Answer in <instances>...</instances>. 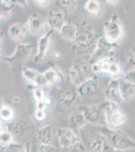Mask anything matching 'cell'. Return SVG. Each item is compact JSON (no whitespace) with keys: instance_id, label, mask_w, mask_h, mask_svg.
Here are the masks:
<instances>
[{"instance_id":"1","label":"cell","mask_w":135,"mask_h":152,"mask_svg":"<svg viewBox=\"0 0 135 152\" xmlns=\"http://www.w3.org/2000/svg\"><path fill=\"white\" fill-rule=\"evenodd\" d=\"M57 137L64 152H83L85 150L84 144L71 128H60L57 132Z\"/></svg>"},{"instance_id":"2","label":"cell","mask_w":135,"mask_h":152,"mask_svg":"<svg viewBox=\"0 0 135 152\" xmlns=\"http://www.w3.org/2000/svg\"><path fill=\"white\" fill-rule=\"evenodd\" d=\"M105 120L110 128L117 129L125 124L127 117L118 104L111 102L105 110Z\"/></svg>"},{"instance_id":"3","label":"cell","mask_w":135,"mask_h":152,"mask_svg":"<svg viewBox=\"0 0 135 152\" xmlns=\"http://www.w3.org/2000/svg\"><path fill=\"white\" fill-rule=\"evenodd\" d=\"M86 138V146L90 152H113L108 138L99 133H91Z\"/></svg>"},{"instance_id":"4","label":"cell","mask_w":135,"mask_h":152,"mask_svg":"<svg viewBox=\"0 0 135 152\" xmlns=\"http://www.w3.org/2000/svg\"><path fill=\"white\" fill-rule=\"evenodd\" d=\"M114 150L121 151L135 149V140L123 132H116L108 138Z\"/></svg>"},{"instance_id":"5","label":"cell","mask_w":135,"mask_h":152,"mask_svg":"<svg viewBox=\"0 0 135 152\" xmlns=\"http://www.w3.org/2000/svg\"><path fill=\"white\" fill-rule=\"evenodd\" d=\"M121 27L118 20L112 19L107 23L104 28V36L106 40L114 43L120 39L121 35Z\"/></svg>"},{"instance_id":"6","label":"cell","mask_w":135,"mask_h":152,"mask_svg":"<svg viewBox=\"0 0 135 152\" xmlns=\"http://www.w3.org/2000/svg\"><path fill=\"white\" fill-rule=\"evenodd\" d=\"M45 21L41 16L33 14L26 24V27L33 35H38L45 28Z\"/></svg>"},{"instance_id":"7","label":"cell","mask_w":135,"mask_h":152,"mask_svg":"<svg viewBox=\"0 0 135 152\" xmlns=\"http://www.w3.org/2000/svg\"><path fill=\"white\" fill-rule=\"evenodd\" d=\"M37 137L40 144H51L53 141V133L51 127L46 125L40 128L38 131Z\"/></svg>"},{"instance_id":"8","label":"cell","mask_w":135,"mask_h":152,"mask_svg":"<svg viewBox=\"0 0 135 152\" xmlns=\"http://www.w3.org/2000/svg\"><path fill=\"white\" fill-rule=\"evenodd\" d=\"M95 80H89L81 85L78 89L79 95L82 97H90L92 96L96 92V85Z\"/></svg>"},{"instance_id":"9","label":"cell","mask_w":135,"mask_h":152,"mask_svg":"<svg viewBox=\"0 0 135 152\" xmlns=\"http://www.w3.org/2000/svg\"><path fill=\"white\" fill-rule=\"evenodd\" d=\"M51 33V32L47 33L46 35L41 37L39 40L36 59H42L45 56L46 52L50 47V36Z\"/></svg>"},{"instance_id":"10","label":"cell","mask_w":135,"mask_h":152,"mask_svg":"<svg viewBox=\"0 0 135 152\" xmlns=\"http://www.w3.org/2000/svg\"><path fill=\"white\" fill-rule=\"evenodd\" d=\"M27 28L20 23L12 24L9 29V34L15 40L21 41L23 39Z\"/></svg>"},{"instance_id":"11","label":"cell","mask_w":135,"mask_h":152,"mask_svg":"<svg viewBox=\"0 0 135 152\" xmlns=\"http://www.w3.org/2000/svg\"><path fill=\"white\" fill-rule=\"evenodd\" d=\"M28 129V124L23 119H18L13 122L11 125V132L16 137L23 136Z\"/></svg>"},{"instance_id":"12","label":"cell","mask_w":135,"mask_h":152,"mask_svg":"<svg viewBox=\"0 0 135 152\" xmlns=\"http://www.w3.org/2000/svg\"><path fill=\"white\" fill-rule=\"evenodd\" d=\"M83 115L86 121L90 123H95L99 121L101 114L97 107L92 106L86 107L83 112Z\"/></svg>"},{"instance_id":"13","label":"cell","mask_w":135,"mask_h":152,"mask_svg":"<svg viewBox=\"0 0 135 152\" xmlns=\"http://www.w3.org/2000/svg\"><path fill=\"white\" fill-rule=\"evenodd\" d=\"M98 69L101 72H108L113 75L118 74L121 72V69L118 64L106 61L99 62L98 64Z\"/></svg>"},{"instance_id":"14","label":"cell","mask_w":135,"mask_h":152,"mask_svg":"<svg viewBox=\"0 0 135 152\" xmlns=\"http://www.w3.org/2000/svg\"><path fill=\"white\" fill-rule=\"evenodd\" d=\"M83 114H77L71 116L68 120V125L72 129H78L83 127L85 122Z\"/></svg>"},{"instance_id":"15","label":"cell","mask_w":135,"mask_h":152,"mask_svg":"<svg viewBox=\"0 0 135 152\" xmlns=\"http://www.w3.org/2000/svg\"><path fill=\"white\" fill-rule=\"evenodd\" d=\"M24 72L25 78L29 82L38 85L42 84V75H41L39 74L33 69H26Z\"/></svg>"},{"instance_id":"16","label":"cell","mask_w":135,"mask_h":152,"mask_svg":"<svg viewBox=\"0 0 135 152\" xmlns=\"http://www.w3.org/2000/svg\"><path fill=\"white\" fill-rule=\"evenodd\" d=\"M14 135L8 129L1 131V144L4 148L8 147L13 143Z\"/></svg>"},{"instance_id":"17","label":"cell","mask_w":135,"mask_h":152,"mask_svg":"<svg viewBox=\"0 0 135 152\" xmlns=\"http://www.w3.org/2000/svg\"><path fill=\"white\" fill-rule=\"evenodd\" d=\"M76 99L75 94L71 92H64L62 94L61 99V102L62 106L65 108H69L73 104Z\"/></svg>"},{"instance_id":"18","label":"cell","mask_w":135,"mask_h":152,"mask_svg":"<svg viewBox=\"0 0 135 152\" xmlns=\"http://www.w3.org/2000/svg\"><path fill=\"white\" fill-rule=\"evenodd\" d=\"M58 75L56 72L53 69H50L46 71L42 75V84H53L56 81Z\"/></svg>"},{"instance_id":"19","label":"cell","mask_w":135,"mask_h":152,"mask_svg":"<svg viewBox=\"0 0 135 152\" xmlns=\"http://www.w3.org/2000/svg\"><path fill=\"white\" fill-rule=\"evenodd\" d=\"M48 23L53 28H56L62 25L63 23V16L59 13L51 14L48 18Z\"/></svg>"},{"instance_id":"20","label":"cell","mask_w":135,"mask_h":152,"mask_svg":"<svg viewBox=\"0 0 135 152\" xmlns=\"http://www.w3.org/2000/svg\"><path fill=\"white\" fill-rule=\"evenodd\" d=\"M1 119L4 122H9L12 120L14 116V111L12 107L4 106L1 110Z\"/></svg>"},{"instance_id":"21","label":"cell","mask_w":135,"mask_h":152,"mask_svg":"<svg viewBox=\"0 0 135 152\" xmlns=\"http://www.w3.org/2000/svg\"><path fill=\"white\" fill-rule=\"evenodd\" d=\"M63 35L65 38L69 40H75L76 38V31L75 28L70 25H65L61 29Z\"/></svg>"},{"instance_id":"22","label":"cell","mask_w":135,"mask_h":152,"mask_svg":"<svg viewBox=\"0 0 135 152\" xmlns=\"http://www.w3.org/2000/svg\"><path fill=\"white\" fill-rule=\"evenodd\" d=\"M4 148L2 152H26L24 145L19 143H12Z\"/></svg>"},{"instance_id":"23","label":"cell","mask_w":135,"mask_h":152,"mask_svg":"<svg viewBox=\"0 0 135 152\" xmlns=\"http://www.w3.org/2000/svg\"><path fill=\"white\" fill-rule=\"evenodd\" d=\"M38 150L39 152H59L58 148L52 144H40Z\"/></svg>"},{"instance_id":"24","label":"cell","mask_w":135,"mask_h":152,"mask_svg":"<svg viewBox=\"0 0 135 152\" xmlns=\"http://www.w3.org/2000/svg\"><path fill=\"white\" fill-rule=\"evenodd\" d=\"M86 8L88 11L94 13L99 9V4L96 1H89L86 4Z\"/></svg>"},{"instance_id":"25","label":"cell","mask_w":135,"mask_h":152,"mask_svg":"<svg viewBox=\"0 0 135 152\" xmlns=\"http://www.w3.org/2000/svg\"><path fill=\"white\" fill-rule=\"evenodd\" d=\"M33 97L37 102H42L45 99V92L40 88H38L34 91Z\"/></svg>"},{"instance_id":"26","label":"cell","mask_w":135,"mask_h":152,"mask_svg":"<svg viewBox=\"0 0 135 152\" xmlns=\"http://www.w3.org/2000/svg\"><path fill=\"white\" fill-rule=\"evenodd\" d=\"M35 117L38 121H43L45 118V111L36 110Z\"/></svg>"},{"instance_id":"27","label":"cell","mask_w":135,"mask_h":152,"mask_svg":"<svg viewBox=\"0 0 135 152\" xmlns=\"http://www.w3.org/2000/svg\"><path fill=\"white\" fill-rule=\"evenodd\" d=\"M118 152H125V151H118Z\"/></svg>"},{"instance_id":"28","label":"cell","mask_w":135,"mask_h":152,"mask_svg":"<svg viewBox=\"0 0 135 152\" xmlns=\"http://www.w3.org/2000/svg\"><path fill=\"white\" fill-rule=\"evenodd\" d=\"M89 152V151H88V152Z\"/></svg>"}]
</instances>
